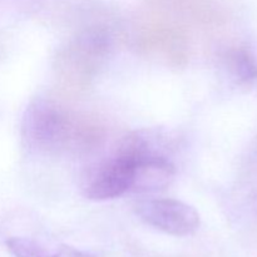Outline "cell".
Instances as JSON below:
<instances>
[{
	"instance_id": "6",
	"label": "cell",
	"mask_w": 257,
	"mask_h": 257,
	"mask_svg": "<svg viewBox=\"0 0 257 257\" xmlns=\"http://www.w3.org/2000/svg\"><path fill=\"white\" fill-rule=\"evenodd\" d=\"M228 69L242 84H251L257 80V59L247 48H235L227 54Z\"/></svg>"
},
{
	"instance_id": "1",
	"label": "cell",
	"mask_w": 257,
	"mask_h": 257,
	"mask_svg": "<svg viewBox=\"0 0 257 257\" xmlns=\"http://www.w3.org/2000/svg\"><path fill=\"white\" fill-rule=\"evenodd\" d=\"M22 137L27 147L39 152L62 150L72 140V125L67 113L50 100L34 99L25 109Z\"/></svg>"
},
{
	"instance_id": "4",
	"label": "cell",
	"mask_w": 257,
	"mask_h": 257,
	"mask_svg": "<svg viewBox=\"0 0 257 257\" xmlns=\"http://www.w3.org/2000/svg\"><path fill=\"white\" fill-rule=\"evenodd\" d=\"M175 166L166 156L153 155L133 163L131 191L138 193L157 192L171 185L175 177Z\"/></svg>"
},
{
	"instance_id": "2",
	"label": "cell",
	"mask_w": 257,
	"mask_h": 257,
	"mask_svg": "<svg viewBox=\"0 0 257 257\" xmlns=\"http://www.w3.org/2000/svg\"><path fill=\"white\" fill-rule=\"evenodd\" d=\"M135 212L145 223L172 236L192 235L201 223L192 206L173 198L140 201L135 205Z\"/></svg>"
},
{
	"instance_id": "3",
	"label": "cell",
	"mask_w": 257,
	"mask_h": 257,
	"mask_svg": "<svg viewBox=\"0 0 257 257\" xmlns=\"http://www.w3.org/2000/svg\"><path fill=\"white\" fill-rule=\"evenodd\" d=\"M133 163L114 155L92 168L83 181V195L92 201L117 198L131 191Z\"/></svg>"
},
{
	"instance_id": "5",
	"label": "cell",
	"mask_w": 257,
	"mask_h": 257,
	"mask_svg": "<svg viewBox=\"0 0 257 257\" xmlns=\"http://www.w3.org/2000/svg\"><path fill=\"white\" fill-rule=\"evenodd\" d=\"M7 247L14 257H93L72 246L60 245L55 248H49L28 237L8 238Z\"/></svg>"
}]
</instances>
